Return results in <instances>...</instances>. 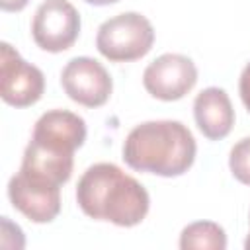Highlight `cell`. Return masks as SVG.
<instances>
[{
    "mask_svg": "<svg viewBox=\"0 0 250 250\" xmlns=\"http://www.w3.org/2000/svg\"><path fill=\"white\" fill-rule=\"evenodd\" d=\"M45 92L43 72L21 59L6 41L0 43V96L8 105L27 107L41 100Z\"/></svg>",
    "mask_w": 250,
    "mask_h": 250,
    "instance_id": "8992f818",
    "label": "cell"
},
{
    "mask_svg": "<svg viewBox=\"0 0 250 250\" xmlns=\"http://www.w3.org/2000/svg\"><path fill=\"white\" fill-rule=\"evenodd\" d=\"M197 82V68L193 61L180 53H164L154 59L143 72L145 90L162 102L182 100L193 90Z\"/></svg>",
    "mask_w": 250,
    "mask_h": 250,
    "instance_id": "52a82bcc",
    "label": "cell"
},
{
    "mask_svg": "<svg viewBox=\"0 0 250 250\" xmlns=\"http://www.w3.org/2000/svg\"><path fill=\"white\" fill-rule=\"evenodd\" d=\"M238 94H240V100H242L246 111L250 113V62L240 72V78H238Z\"/></svg>",
    "mask_w": 250,
    "mask_h": 250,
    "instance_id": "4fadbf2b",
    "label": "cell"
},
{
    "mask_svg": "<svg viewBox=\"0 0 250 250\" xmlns=\"http://www.w3.org/2000/svg\"><path fill=\"white\" fill-rule=\"evenodd\" d=\"M246 248H250V234H248V238H246V244H244Z\"/></svg>",
    "mask_w": 250,
    "mask_h": 250,
    "instance_id": "2e32d148",
    "label": "cell"
},
{
    "mask_svg": "<svg viewBox=\"0 0 250 250\" xmlns=\"http://www.w3.org/2000/svg\"><path fill=\"white\" fill-rule=\"evenodd\" d=\"M8 197L14 209L33 223H51L61 213V188L33 180L21 172L10 178Z\"/></svg>",
    "mask_w": 250,
    "mask_h": 250,
    "instance_id": "9c48e42d",
    "label": "cell"
},
{
    "mask_svg": "<svg viewBox=\"0 0 250 250\" xmlns=\"http://www.w3.org/2000/svg\"><path fill=\"white\" fill-rule=\"evenodd\" d=\"M76 203L94 221L135 227L146 217L150 197L145 186L125 174L117 164L98 162L80 176Z\"/></svg>",
    "mask_w": 250,
    "mask_h": 250,
    "instance_id": "7a4b0ae2",
    "label": "cell"
},
{
    "mask_svg": "<svg viewBox=\"0 0 250 250\" xmlns=\"http://www.w3.org/2000/svg\"><path fill=\"white\" fill-rule=\"evenodd\" d=\"M121 152L125 164L137 172L176 178L191 168L197 145L182 121L160 119L133 127Z\"/></svg>",
    "mask_w": 250,
    "mask_h": 250,
    "instance_id": "3957f363",
    "label": "cell"
},
{
    "mask_svg": "<svg viewBox=\"0 0 250 250\" xmlns=\"http://www.w3.org/2000/svg\"><path fill=\"white\" fill-rule=\"evenodd\" d=\"M86 141V123L66 109L45 111L33 127L21 158L20 172L62 188L74 166V152Z\"/></svg>",
    "mask_w": 250,
    "mask_h": 250,
    "instance_id": "6da1fadb",
    "label": "cell"
},
{
    "mask_svg": "<svg viewBox=\"0 0 250 250\" xmlns=\"http://www.w3.org/2000/svg\"><path fill=\"white\" fill-rule=\"evenodd\" d=\"M88 4H94V6H109V4H115L119 0H84Z\"/></svg>",
    "mask_w": 250,
    "mask_h": 250,
    "instance_id": "9a60e30c",
    "label": "cell"
},
{
    "mask_svg": "<svg viewBox=\"0 0 250 250\" xmlns=\"http://www.w3.org/2000/svg\"><path fill=\"white\" fill-rule=\"evenodd\" d=\"M182 250H225L227 234L225 229L213 221H195L188 225L180 234Z\"/></svg>",
    "mask_w": 250,
    "mask_h": 250,
    "instance_id": "8fae6325",
    "label": "cell"
},
{
    "mask_svg": "<svg viewBox=\"0 0 250 250\" xmlns=\"http://www.w3.org/2000/svg\"><path fill=\"white\" fill-rule=\"evenodd\" d=\"M61 86L72 102L86 107H100L109 100L113 80L96 59L74 57L61 72Z\"/></svg>",
    "mask_w": 250,
    "mask_h": 250,
    "instance_id": "ba28073f",
    "label": "cell"
},
{
    "mask_svg": "<svg viewBox=\"0 0 250 250\" xmlns=\"http://www.w3.org/2000/svg\"><path fill=\"white\" fill-rule=\"evenodd\" d=\"M154 43L152 23L139 12H123L98 27L96 49L111 62H129L145 57Z\"/></svg>",
    "mask_w": 250,
    "mask_h": 250,
    "instance_id": "277c9868",
    "label": "cell"
},
{
    "mask_svg": "<svg viewBox=\"0 0 250 250\" xmlns=\"http://www.w3.org/2000/svg\"><path fill=\"white\" fill-rule=\"evenodd\" d=\"M27 4L29 0H0V8L4 12H21Z\"/></svg>",
    "mask_w": 250,
    "mask_h": 250,
    "instance_id": "5bb4252c",
    "label": "cell"
},
{
    "mask_svg": "<svg viewBox=\"0 0 250 250\" xmlns=\"http://www.w3.org/2000/svg\"><path fill=\"white\" fill-rule=\"evenodd\" d=\"M229 168L232 172V176L244 184L250 186V137L240 139L229 154Z\"/></svg>",
    "mask_w": 250,
    "mask_h": 250,
    "instance_id": "7c38bea8",
    "label": "cell"
},
{
    "mask_svg": "<svg viewBox=\"0 0 250 250\" xmlns=\"http://www.w3.org/2000/svg\"><path fill=\"white\" fill-rule=\"evenodd\" d=\"M80 33V14L68 0H45L35 10L31 37L47 53H62L74 45Z\"/></svg>",
    "mask_w": 250,
    "mask_h": 250,
    "instance_id": "5b68a950",
    "label": "cell"
},
{
    "mask_svg": "<svg viewBox=\"0 0 250 250\" xmlns=\"http://www.w3.org/2000/svg\"><path fill=\"white\" fill-rule=\"evenodd\" d=\"M193 117L209 141L225 139L234 125V109L229 94L217 86L201 90L193 100Z\"/></svg>",
    "mask_w": 250,
    "mask_h": 250,
    "instance_id": "30bf717a",
    "label": "cell"
}]
</instances>
